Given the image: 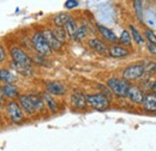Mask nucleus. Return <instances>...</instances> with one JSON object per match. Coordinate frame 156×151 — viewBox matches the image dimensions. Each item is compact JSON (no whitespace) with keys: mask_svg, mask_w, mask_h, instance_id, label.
<instances>
[{"mask_svg":"<svg viewBox=\"0 0 156 151\" xmlns=\"http://www.w3.org/2000/svg\"><path fill=\"white\" fill-rule=\"evenodd\" d=\"M107 86L114 95H117L119 97H126L130 84L125 79L113 77V78H109L107 80Z\"/></svg>","mask_w":156,"mask_h":151,"instance_id":"obj_1","label":"nucleus"},{"mask_svg":"<svg viewBox=\"0 0 156 151\" xmlns=\"http://www.w3.org/2000/svg\"><path fill=\"white\" fill-rule=\"evenodd\" d=\"M87 104L96 111H106L109 108V98L105 94H91L85 96Z\"/></svg>","mask_w":156,"mask_h":151,"instance_id":"obj_2","label":"nucleus"},{"mask_svg":"<svg viewBox=\"0 0 156 151\" xmlns=\"http://www.w3.org/2000/svg\"><path fill=\"white\" fill-rule=\"evenodd\" d=\"M31 42H33V46H34L35 51L39 53L40 55H42V57H48V55L52 54V49H51V47L48 46L47 41L44 40L42 33H35V34L33 35Z\"/></svg>","mask_w":156,"mask_h":151,"instance_id":"obj_3","label":"nucleus"},{"mask_svg":"<svg viewBox=\"0 0 156 151\" xmlns=\"http://www.w3.org/2000/svg\"><path fill=\"white\" fill-rule=\"evenodd\" d=\"M144 73H145V70H144L143 64H133V65L127 66L122 71V79H125V80H136L138 78H140Z\"/></svg>","mask_w":156,"mask_h":151,"instance_id":"obj_4","label":"nucleus"},{"mask_svg":"<svg viewBox=\"0 0 156 151\" xmlns=\"http://www.w3.org/2000/svg\"><path fill=\"white\" fill-rule=\"evenodd\" d=\"M10 54L12 57V61L20 64V65H23V66H29L31 67V58L29 57L23 49H20V47H12L11 51H10Z\"/></svg>","mask_w":156,"mask_h":151,"instance_id":"obj_5","label":"nucleus"},{"mask_svg":"<svg viewBox=\"0 0 156 151\" xmlns=\"http://www.w3.org/2000/svg\"><path fill=\"white\" fill-rule=\"evenodd\" d=\"M7 114H9V116H10L12 122L20 124L24 120V112L22 111L20 104L17 102H15V101H11L7 104Z\"/></svg>","mask_w":156,"mask_h":151,"instance_id":"obj_6","label":"nucleus"},{"mask_svg":"<svg viewBox=\"0 0 156 151\" xmlns=\"http://www.w3.org/2000/svg\"><path fill=\"white\" fill-rule=\"evenodd\" d=\"M42 35H43L44 40L47 41V43H48V46L51 47L52 51H60V49H61L62 43H61L58 38H57V36L54 35L53 30L46 29V30L42 31Z\"/></svg>","mask_w":156,"mask_h":151,"instance_id":"obj_7","label":"nucleus"},{"mask_svg":"<svg viewBox=\"0 0 156 151\" xmlns=\"http://www.w3.org/2000/svg\"><path fill=\"white\" fill-rule=\"evenodd\" d=\"M46 90L49 95H55V96H62L66 94V86L57 80H51L46 83Z\"/></svg>","mask_w":156,"mask_h":151,"instance_id":"obj_8","label":"nucleus"},{"mask_svg":"<svg viewBox=\"0 0 156 151\" xmlns=\"http://www.w3.org/2000/svg\"><path fill=\"white\" fill-rule=\"evenodd\" d=\"M127 97L138 104H143V101H144V97L145 95L143 93V90L137 86V85H130L129 86V91H127Z\"/></svg>","mask_w":156,"mask_h":151,"instance_id":"obj_9","label":"nucleus"},{"mask_svg":"<svg viewBox=\"0 0 156 151\" xmlns=\"http://www.w3.org/2000/svg\"><path fill=\"white\" fill-rule=\"evenodd\" d=\"M18 104L20 106L22 111L24 113H27L28 115H31L34 114L36 111L31 103V100H30V96L29 95H20L18 97Z\"/></svg>","mask_w":156,"mask_h":151,"instance_id":"obj_10","label":"nucleus"},{"mask_svg":"<svg viewBox=\"0 0 156 151\" xmlns=\"http://www.w3.org/2000/svg\"><path fill=\"white\" fill-rule=\"evenodd\" d=\"M88 44H89V47L90 48H93L96 53L98 54H102V55H105V54H107V53H109V49H108V47L106 46V43H103L101 40H98V38H90L89 41H88Z\"/></svg>","mask_w":156,"mask_h":151,"instance_id":"obj_11","label":"nucleus"},{"mask_svg":"<svg viewBox=\"0 0 156 151\" xmlns=\"http://www.w3.org/2000/svg\"><path fill=\"white\" fill-rule=\"evenodd\" d=\"M71 102L73 104L75 108L78 109H84L85 106H87V100H85V96L82 95L78 91H75L73 94L71 95Z\"/></svg>","mask_w":156,"mask_h":151,"instance_id":"obj_12","label":"nucleus"},{"mask_svg":"<svg viewBox=\"0 0 156 151\" xmlns=\"http://www.w3.org/2000/svg\"><path fill=\"white\" fill-rule=\"evenodd\" d=\"M98 29V31H100V34L103 36V37L106 38L107 41H109V42H113V43H117L118 41V37L117 35L111 30V29H108V28H106V26H103V25H101V24H98L96 25Z\"/></svg>","mask_w":156,"mask_h":151,"instance_id":"obj_13","label":"nucleus"},{"mask_svg":"<svg viewBox=\"0 0 156 151\" xmlns=\"http://www.w3.org/2000/svg\"><path fill=\"white\" fill-rule=\"evenodd\" d=\"M143 107L148 112H156V96L154 94L145 95L143 101Z\"/></svg>","mask_w":156,"mask_h":151,"instance_id":"obj_14","label":"nucleus"},{"mask_svg":"<svg viewBox=\"0 0 156 151\" xmlns=\"http://www.w3.org/2000/svg\"><path fill=\"white\" fill-rule=\"evenodd\" d=\"M11 67H12L16 72L25 76V77H30V76L34 75V71H33L31 67H29V66H23V65H20V64H17V62H15V61L11 62Z\"/></svg>","mask_w":156,"mask_h":151,"instance_id":"obj_15","label":"nucleus"},{"mask_svg":"<svg viewBox=\"0 0 156 151\" xmlns=\"http://www.w3.org/2000/svg\"><path fill=\"white\" fill-rule=\"evenodd\" d=\"M1 93L9 98H15L18 96V88L13 84H6L1 88Z\"/></svg>","mask_w":156,"mask_h":151,"instance_id":"obj_16","label":"nucleus"},{"mask_svg":"<svg viewBox=\"0 0 156 151\" xmlns=\"http://www.w3.org/2000/svg\"><path fill=\"white\" fill-rule=\"evenodd\" d=\"M42 98H43L44 104L48 107V109H49L51 112H57V111H58L57 102L54 101V98H53L52 95H49L48 93H44V94L42 95Z\"/></svg>","mask_w":156,"mask_h":151,"instance_id":"obj_17","label":"nucleus"},{"mask_svg":"<svg viewBox=\"0 0 156 151\" xmlns=\"http://www.w3.org/2000/svg\"><path fill=\"white\" fill-rule=\"evenodd\" d=\"M129 51L126 48H124L122 46H113L109 49V54L113 58H124L126 55H129Z\"/></svg>","mask_w":156,"mask_h":151,"instance_id":"obj_18","label":"nucleus"},{"mask_svg":"<svg viewBox=\"0 0 156 151\" xmlns=\"http://www.w3.org/2000/svg\"><path fill=\"white\" fill-rule=\"evenodd\" d=\"M64 29H65V31H66V34H67V36H70V37L73 40L75 37V34H76V31H77V23H76V20L73 18H71L66 24H65V26H64Z\"/></svg>","mask_w":156,"mask_h":151,"instance_id":"obj_19","label":"nucleus"},{"mask_svg":"<svg viewBox=\"0 0 156 151\" xmlns=\"http://www.w3.org/2000/svg\"><path fill=\"white\" fill-rule=\"evenodd\" d=\"M72 18L70 15H67V13H58L55 17H54V24H55V26H59V28H64L65 26V24L70 20V19Z\"/></svg>","mask_w":156,"mask_h":151,"instance_id":"obj_20","label":"nucleus"},{"mask_svg":"<svg viewBox=\"0 0 156 151\" xmlns=\"http://www.w3.org/2000/svg\"><path fill=\"white\" fill-rule=\"evenodd\" d=\"M29 96H30V100H31V103H33L35 111H36V112L43 111V108H44V102H43L42 96H39V95H29Z\"/></svg>","mask_w":156,"mask_h":151,"instance_id":"obj_21","label":"nucleus"},{"mask_svg":"<svg viewBox=\"0 0 156 151\" xmlns=\"http://www.w3.org/2000/svg\"><path fill=\"white\" fill-rule=\"evenodd\" d=\"M0 80L5 82L6 84H12L16 80V76L7 70H0Z\"/></svg>","mask_w":156,"mask_h":151,"instance_id":"obj_22","label":"nucleus"},{"mask_svg":"<svg viewBox=\"0 0 156 151\" xmlns=\"http://www.w3.org/2000/svg\"><path fill=\"white\" fill-rule=\"evenodd\" d=\"M130 31H131V34H132V37L135 40V42L138 43V44H142V43H144V37L142 36V34L137 30V28L135 25H130Z\"/></svg>","mask_w":156,"mask_h":151,"instance_id":"obj_23","label":"nucleus"},{"mask_svg":"<svg viewBox=\"0 0 156 151\" xmlns=\"http://www.w3.org/2000/svg\"><path fill=\"white\" fill-rule=\"evenodd\" d=\"M119 42L122 46H131V34L127 30H122V33L119 37Z\"/></svg>","mask_w":156,"mask_h":151,"instance_id":"obj_24","label":"nucleus"},{"mask_svg":"<svg viewBox=\"0 0 156 151\" xmlns=\"http://www.w3.org/2000/svg\"><path fill=\"white\" fill-rule=\"evenodd\" d=\"M133 9L136 11V15L137 17H138V19L142 22L143 17H144V15H143V1H139V0L133 1Z\"/></svg>","mask_w":156,"mask_h":151,"instance_id":"obj_25","label":"nucleus"},{"mask_svg":"<svg viewBox=\"0 0 156 151\" xmlns=\"http://www.w3.org/2000/svg\"><path fill=\"white\" fill-rule=\"evenodd\" d=\"M53 33H54V35L57 36V38H58L61 43H62V42L66 40V37H67V34H66V31H65L64 28H59V26H57V28L53 30Z\"/></svg>","mask_w":156,"mask_h":151,"instance_id":"obj_26","label":"nucleus"},{"mask_svg":"<svg viewBox=\"0 0 156 151\" xmlns=\"http://www.w3.org/2000/svg\"><path fill=\"white\" fill-rule=\"evenodd\" d=\"M85 35H87V28L83 25V26H80V28H78L77 29L73 40H76V41H82L83 38L85 37Z\"/></svg>","mask_w":156,"mask_h":151,"instance_id":"obj_27","label":"nucleus"},{"mask_svg":"<svg viewBox=\"0 0 156 151\" xmlns=\"http://www.w3.org/2000/svg\"><path fill=\"white\" fill-rule=\"evenodd\" d=\"M144 36L148 38V41L150 43H156V34L151 30V29H147L144 31Z\"/></svg>","mask_w":156,"mask_h":151,"instance_id":"obj_28","label":"nucleus"},{"mask_svg":"<svg viewBox=\"0 0 156 151\" xmlns=\"http://www.w3.org/2000/svg\"><path fill=\"white\" fill-rule=\"evenodd\" d=\"M143 66H144V70H145V72L153 73V72H155V71H156V65L154 64V62L147 61V62H144V64H143Z\"/></svg>","mask_w":156,"mask_h":151,"instance_id":"obj_29","label":"nucleus"},{"mask_svg":"<svg viewBox=\"0 0 156 151\" xmlns=\"http://www.w3.org/2000/svg\"><path fill=\"white\" fill-rule=\"evenodd\" d=\"M78 6V1L76 0H67L65 2V7L66 9H73V7H77Z\"/></svg>","mask_w":156,"mask_h":151,"instance_id":"obj_30","label":"nucleus"},{"mask_svg":"<svg viewBox=\"0 0 156 151\" xmlns=\"http://www.w3.org/2000/svg\"><path fill=\"white\" fill-rule=\"evenodd\" d=\"M147 47H148V51H149L153 55H156V43H150V42H148V43H147Z\"/></svg>","mask_w":156,"mask_h":151,"instance_id":"obj_31","label":"nucleus"},{"mask_svg":"<svg viewBox=\"0 0 156 151\" xmlns=\"http://www.w3.org/2000/svg\"><path fill=\"white\" fill-rule=\"evenodd\" d=\"M5 59H6V51H5V48L0 44V62L5 61Z\"/></svg>","mask_w":156,"mask_h":151,"instance_id":"obj_32","label":"nucleus"},{"mask_svg":"<svg viewBox=\"0 0 156 151\" xmlns=\"http://www.w3.org/2000/svg\"><path fill=\"white\" fill-rule=\"evenodd\" d=\"M151 89H153V94L155 95L156 96V82L155 83H154V84H153V86H151Z\"/></svg>","mask_w":156,"mask_h":151,"instance_id":"obj_33","label":"nucleus"},{"mask_svg":"<svg viewBox=\"0 0 156 151\" xmlns=\"http://www.w3.org/2000/svg\"><path fill=\"white\" fill-rule=\"evenodd\" d=\"M1 96H2V93H1V89H0V98H1Z\"/></svg>","mask_w":156,"mask_h":151,"instance_id":"obj_34","label":"nucleus"}]
</instances>
